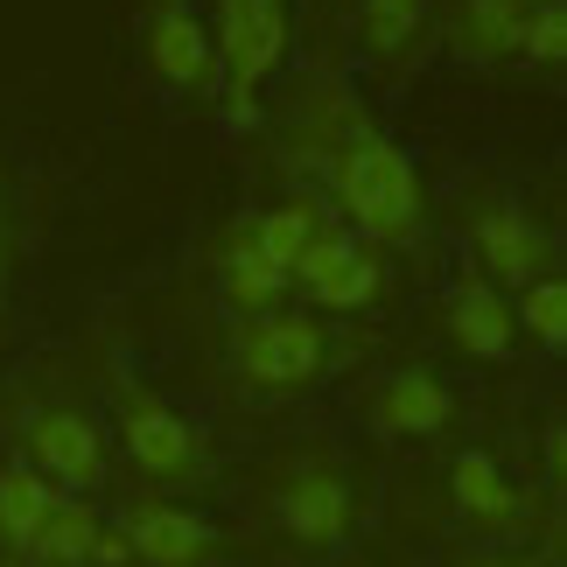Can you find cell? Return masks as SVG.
Masks as SVG:
<instances>
[{
	"instance_id": "obj_15",
	"label": "cell",
	"mask_w": 567,
	"mask_h": 567,
	"mask_svg": "<svg viewBox=\"0 0 567 567\" xmlns=\"http://www.w3.org/2000/svg\"><path fill=\"white\" fill-rule=\"evenodd\" d=\"M533 0H449V50L470 63H505L518 50Z\"/></svg>"
},
{
	"instance_id": "obj_23",
	"label": "cell",
	"mask_w": 567,
	"mask_h": 567,
	"mask_svg": "<svg viewBox=\"0 0 567 567\" xmlns=\"http://www.w3.org/2000/svg\"><path fill=\"white\" fill-rule=\"evenodd\" d=\"M0 567H35V560H14V554H0Z\"/></svg>"
},
{
	"instance_id": "obj_2",
	"label": "cell",
	"mask_w": 567,
	"mask_h": 567,
	"mask_svg": "<svg viewBox=\"0 0 567 567\" xmlns=\"http://www.w3.org/2000/svg\"><path fill=\"white\" fill-rule=\"evenodd\" d=\"M113 421H120V449L147 484L183 491L210 476V434L189 421L183 406H168L162 392H147L141 379H113Z\"/></svg>"
},
{
	"instance_id": "obj_8",
	"label": "cell",
	"mask_w": 567,
	"mask_h": 567,
	"mask_svg": "<svg viewBox=\"0 0 567 567\" xmlns=\"http://www.w3.org/2000/svg\"><path fill=\"white\" fill-rule=\"evenodd\" d=\"M141 63L155 71L168 92H189V99H217V42L210 29L196 21L183 0H155L141 21Z\"/></svg>"
},
{
	"instance_id": "obj_18",
	"label": "cell",
	"mask_w": 567,
	"mask_h": 567,
	"mask_svg": "<svg viewBox=\"0 0 567 567\" xmlns=\"http://www.w3.org/2000/svg\"><path fill=\"white\" fill-rule=\"evenodd\" d=\"M330 217V204L322 196H288V204H274V210H259V217H246L252 225V238H259V252L274 259V267H295V252L309 246V231Z\"/></svg>"
},
{
	"instance_id": "obj_22",
	"label": "cell",
	"mask_w": 567,
	"mask_h": 567,
	"mask_svg": "<svg viewBox=\"0 0 567 567\" xmlns=\"http://www.w3.org/2000/svg\"><path fill=\"white\" fill-rule=\"evenodd\" d=\"M463 567H533V560L526 554H470Z\"/></svg>"
},
{
	"instance_id": "obj_1",
	"label": "cell",
	"mask_w": 567,
	"mask_h": 567,
	"mask_svg": "<svg viewBox=\"0 0 567 567\" xmlns=\"http://www.w3.org/2000/svg\"><path fill=\"white\" fill-rule=\"evenodd\" d=\"M316 168L330 176L343 225H351L364 246H379V252L421 246V225H427L421 168H413L406 147L385 141L364 113H351L330 141H316Z\"/></svg>"
},
{
	"instance_id": "obj_11",
	"label": "cell",
	"mask_w": 567,
	"mask_h": 567,
	"mask_svg": "<svg viewBox=\"0 0 567 567\" xmlns=\"http://www.w3.org/2000/svg\"><path fill=\"white\" fill-rule=\"evenodd\" d=\"M442 322H449V343H455L463 358H476V364H505V358L518 351L512 301H505V288H497V280H484L476 267H470V274L449 288Z\"/></svg>"
},
{
	"instance_id": "obj_5",
	"label": "cell",
	"mask_w": 567,
	"mask_h": 567,
	"mask_svg": "<svg viewBox=\"0 0 567 567\" xmlns=\"http://www.w3.org/2000/svg\"><path fill=\"white\" fill-rule=\"evenodd\" d=\"M267 505H274V526L309 554H337L358 533V491H351L337 455H301V463H288Z\"/></svg>"
},
{
	"instance_id": "obj_14",
	"label": "cell",
	"mask_w": 567,
	"mask_h": 567,
	"mask_svg": "<svg viewBox=\"0 0 567 567\" xmlns=\"http://www.w3.org/2000/svg\"><path fill=\"white\" fill-rule=\"evenodd\" d=\"M449 505L470 518L476 533H518L526 526V497L505 470H497L491 449H463L449 463Z\"/></svg>"
},
{
	"instance_id": "obj_4",
	"label": "cell",
	"mask_w": 567,
	"mask_h": 567,
	"mask_svg": "<svg viewBox=\"0 0 567 567\" xmlns=\"http://www.w3.org/2000/svg\"><path fill=\"white\" fill-rule=\"evenodd\" d=\"M217 8V92H225L231 120L246 126L259 113V92H267V78L280 71V56H288V0H210Z\"/></svg>"
},
{
	"instance_id": "obj_16",
	"label": "cell",
	"mask_w": 567,
	"mask_h": 567,
	"mask_svg": "<svg viewBox=\"0 0 567 567\" xmlns=\"http://www.w3.org/2000/svg\"><path fill=\"white\" fill-rule=\"evenodd\" d=\"M56 497L63 491L50 484V476H35L21 455H8V463H0V554L29 560L42 526H50V512H56Z\"/></svg>"
},
{
	"instance_id": "obj_3",
	"label": "cell",
	"mask_w": 567,
	"mask_h": 567,
	"mask_svg": "<svg viewBox=\"0 0 567 567\" xmlns=\"http://www.w3.org/2000/svg\"><path fill=\"white\" fill-rule=\"evenodd\" d=\"M330 364V330L309 316V309H259V316H238L231 330V379L246 392H301L322 379Z\"/></svg>"
},
{
	"instance_id": "obj_10",
	"label": "cell",
	"mask_w": 567,
	"mask_h": 567,
	"mask_svg": "<svg viewBox=\"0 0 567 567\" xmlns=\"http://www.w3.org/2000/svg\"><path fill=\"white\" fill-rule=\"evenodd\" d=\"M470 238H476V274L497 280V288H526V280L554 274L547 267V259H554L547 231H539L533 210L512 204V196H491V204L470 217Z\"/></svg>"
},
{
	"instance_id": "obj_17",
	"label": "cell",
	"mask_w": 567,
	"mask_h": 567,
	"mask_svg": "<svg viewBox=\"0 0 567 567\" xmlns=\"http://www.w3.org/2000/svg\"><path fill=\"white\" fill-rule=\"evenodd\" d=\"M217 288L238 316H259V309H280V295H288V267H274L267 252H259L252 225H238L225 238V252H217Z\"/></svg>"
},
{
	"instance_id": "obj_19",
	"label": "cell",
	"mask_w": 567,
	"mask_h": 567,
	"mask_svg": "<svg viewBox=\"0 0 567 567\" xmlns=\"http://www.w3.org/2000/svg\"><path fill=\"white\" fill-rule=\"evenodd\" d=\"M512 322L539 343V351H567V280H560V274L526 280V288H518V301H512Z\"/></svg>"
},
{
	"instance_id": "obj_20",
	"label": "cell",
	"mask_w": 567,
	"mask_h": 567,
	"mask_svg": "<svg viewBox=\"0 0 567 567\" xmlns=\"http://www.w3.org/2000/svg\"><path fill=\"white\" fill-rule=\"evenodd\" d=\"M427 8H434V0H364V8H358V29H364V42H372V56L400 63L406 42L421 35Z\"/></svg>"
},
{
	"instance_id": "obj_6",
	"label": "cell",
	"mask_w": 567,
	"mask_h": 567,
	"mask_svg": "<svg viewBox=\"0 0 567 567\" xmlns=\"http://www.w3.org/2000/svg\"><path fill=\"white\" fill-rule=\"evenodd\" d=\"M14 442H21V463L35 476H50L56 491L84 497V491L105 484V427L84 406H63V400L21 406L14 413Z\"/></svg>"
},
{
	"instance_id": "obj_21",
	"label": "cell",
	"mask_w": 567,
	"mask_h": 567,
	"mask_svg": "<svg viewBox=\"0 0 567 567\" xmlns=\"http://www.w3.org/2000/svg\"><path fill=\"white\" fill-rule=\"evenodd\" d=\"M518 63H533V71H560V56H567V0H533V14H526V29H518Z\"/></svg>"
},
{
	"instance_id": "obj_12",
	"label": "cell",
	"mask_w": 567,
	"mask_h": 567,
	"mask_svg": "<svg viewBox=\"0 0 567 567\" xmlns=\"http://www.w3.org/2000/svg\"><path fill=\"white\" fill-rule=\"evenodd\" d=\"M455 421V392L421 372V364H406V372H385L372 385V427L385 442H427V434H442Z\"/></svg>"
},
{
	"instance_id": "obj_7",
	"label": "cell",
	"mask_w": 567,
	"mask_h": 567,
	"mask_svg": "<svg viewBox=\"0 0 567 567\" xmlns=\"http://www.w3.org/2000/svg\"><path fill=\"white\" fill-rule=\"evenodd\" d=\"M288 288L309 295V309H372L379 288H385V259L379 246H364L351 225H337V217H322L309 231V246L295 252L288 267Z\"/></svg>"
},
{
	"instance_id": "obj_13",
	"label": "cell",
	"mask_w": 567,
	"mask_h": 567,
	"mask_svg": "<svg viewBox=\"0 0 567 567\" xmlns=\"http://www.w3.org/2000/svg\"><path fill=\"white\" fill-rule=\"evenodd\" d=\"M29 560L35 567H134L126 547H120V533H105L99 505H84L78 491L56 497V512H50V526H42Z\"/></svg>"
},
{
	"instance_id": "obj_9",
	"label": "cell",
	"mask_w": 567,
	"mask_h": 567,
	"mask_svg": "<svg viewBox=\"0 0 567 567\" xmlns=\"http://www.w3.org/2000/svg\"><path fill=\"white\" fill-rule=\"evenodd\" d=\"M120 547L134 567H210L217 560V526L189 505H168V497H141L120 518Z\"/></svg>"
}]
</instances>
